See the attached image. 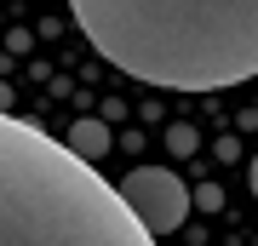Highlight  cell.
<instances>
[{
	"mask_svg": "<svg viewBox=\"0 0 258 246\" xmlns=\"http://www.w3.org/2000/svg\"><path fill=\"white\" fill-rule=\"evenodd\" d=\"M120 201L132 206V218H138L149 235H172L178 223L189 218V189L178 172H166V166H132L126 178H120Z\"/></svg>",
	"mask_w": 258,
	"mask_h": 246,
	"instance_id": "cell-3",
	"label": "cell"
},
{
	"mask_svg": "<svg viewBox=\"0 0 258 246\" xmlns=\"http://www.w3.org/2000/svg\"><path fill=\"white\" fill-rule=\"evenodd\" d=\"M69 149L81 160H98L103 149H109V126H103V120H75L69 126Z\"/></svg>",
	"mask_w": 258,
	"mask_h": 246,
	"instance_id": "cell-4",
	"label": "cell"
},
{
	"mask_svg": "<svg viewBox=\"0 0 258 246\" xmlns=\"http://www.w3.org/2000/svg\"><path fill=\"white\" fill-rule=\"evenodd\" d=\"M0 246H155V235L120 201V183L0 109Z\"/></svg>",
	"mask_w": 258,
	"mask_h": 246,
	"instance_id": "cell-2",
	"label": "cell"
},
{
	"mask_svg": "<svg viewBox=\"0 0 258 246\" xmlns=\"http://www.w3.org/2000/svg\"><path fill=\"white\" fill-rule=\"evenodd\" d=\"M103 63L144 86L218 92L258 74V0H69Z\"/></svg>",
	"mask_w": 258,
	"mask_h": 246,
	"instance_id": "cell-1",
	"label": "cell"
},
{
	"mask_svg": "<svg viewBox=\"0 0 258 246\" xmlns=\"http://www.w3.org/2000/svg\"><path fill=\"white\" fill-rule=\"evenodd\" d=\"M247 183H252V195H258V155H252V166H247Z\"/></svg>",
	"mask_w": 258,
	"mask_h": 246,
	"instance_id": "cell-5",
	"label": "cell"
}]
</instances>
